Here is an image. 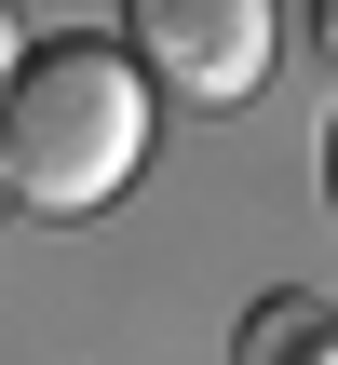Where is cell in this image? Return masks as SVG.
Here are the masks:
<instances>
[{"mask_svg":"<svg viewBox=\"0 0 338 365\" xmlns=\"http://www.w3.org/2000/svg\"><path fill=\"white\" fill-rule=\"evenodd\" d=\"M14 68H27V41H14V14H0V95H14Z\"/></svg>","mask_w":338,"mask_h":365,"instance_id":"cell-3","label":"cell"},{"mask_svg":"<svg viewBox=\"0 0 338 365\" xmlns=\"http://www.w3.org/2000/svg\"><path fill=\"white\" fill-rule=\"evenodd\" d=\"M312 27H325V41H338V0H325V14H312Z\"/></svg>","mask_w":338,"mask_h":365,"instance_id":"cell-4","label":"cell"},{"mask_svg":"<svg viewBox=\"0 0 338 365\" xmlns=\"http://www.w3.org/2000/svg\"><path fill=\"white\" fill-rule=\"evenodd\" d=\"M325 190H338V135H325Z\"/></svg>","mask_w":338,"mask_h":365,"instance_id":"cell-5","label":"cell"},{"mask_svg":"<svg viewBox=\"0 0 338 365\" xmlns=\"http://www.w3.org/2000/svg\"><path fill=\"white\" fill-rule=\"evenodd\" d=\"M0 190H14V176H0Z\"/></svg>","mask_w":338,"mask_h":365,"instance_id":"cell-6","label":"cell"},{"mask_svg":"<svg viewBox=\"0 0 338 365\" xmlns=\"http://www.w3.org/2000/svg\"><path fill=\"white\" fill-rule=\"evenodd\" d=\"M176 95H203V108H244L257 81H271V14L257 0H135V27H122Z\"/></svg>","mask_w":338,"mask_h":365,"instance_id":"cell-2","label":"cell"},{"mask_svg":"<svg viewBox=\"0 0 338 365\" xmlns=\"http://www.w3.org/2000/svg\"><path fill=\"white\" fill-rule=\"evenodd\" d=\"M149 163V81L108 41H41L0 95V176L41 217H95L122 176Z\"/></svg>","mask_w":338,"mask_h":365,"instance_id":"cell-1","label":"cell"}]
</instances>
